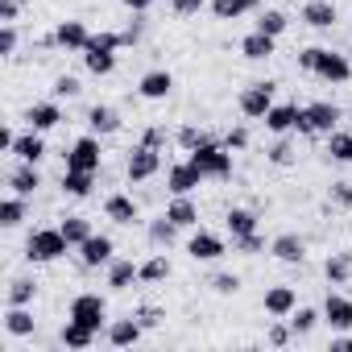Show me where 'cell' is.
I'll return each mask as SVG.
<instances>
[{
	"instance_id": "obj_40",
	"label": "cell",
	"mask_w": 352,
	"mask_h": 352,
	"mask_svg": "<svg viewBox=\"0 0 352 352\" xmlns=\"http://www.w3.org/2000/svg\"><path fill=\"white\" fill-rule=\"evenodd\" d=\"M286 25H290V17H286V13H278V9H265V13L257 17V30H261V34H270V38H282V34H286Z\"/></svg>"
},
{
	"instance_id": "obj_49",
	"label": "cell",
	"mask_w": 352,
	"mask_h": 352,
	"mask_svg": "<svg viewBox=\"0 0 352 352\" xmlns=\"http://www.w3.org/2000/svg\"><path fill=\"white\" fill-rule=\"evenodd\" d=\"M13 50H17V21H9L0 30V54H13Z\"/></svg>"
},
{
	"instance_id": "obj_45",
	"label": "cell",
	"mask_w": 352,
	"mask_h": 352,
	"mask_svg": "<svg viewBox=\"0 0 352 352\" xmlns=\"http://www.w3.org/2000/svg\"><path fill=\"white\" fill-rule=\"evenodd\" d=\"M204 141H212V137H208L204 129H195V124H183V129H179V145H183L187 153H191L195 145H204Z\"/></svg>"
},
{
	"instance_id": "obj_7",
	"label": "cell",
	"mask_w": 352,
	"mask_h": 352,
	"mask_svg": "<svg viewBox=\"0 0 352 352\" xmlns=\"http://www.w3.org/2000/svg\"><path fill=\"white\" fill-rule=\"evenodd\" d=\"M157 170H162V153H157L153 145H137V149L129 153V166H124L129 183H149Z\"/></svg>"
},
{
	"instance_id": "obj_51",
	"label": "cell",
	"mask_w": 352,
	"mask_h": 352,
	"mask_svg": "<svg viewBox=\"0 0 352 352\" xmlns=\"http://www.w3.org/2000/svg\"><path fill=\"white\" fill-rule=\"evenodd\" d=\"M137 319H141V327L149 331V327H162V319H166V315H162L157 307H141V311H137Z\"/></svg>"
},
{
	"instance_id": "obj_8",
	"label": "cell",
	"mask_w": 352,
	"mask_h": 352,
	"mask_svg": "<svg viewBox=\"0 0 352 352\" xmlns=\"http://www.w3.org/2000/svg\"><path fill=\"white\" fill-rule=\"evenodd\" d=\"M67 166H71V170H100V166H104L100 137H79V141L67 149Z\"/></svg>"
},
{
	"instance_id": "obj_28",
	"label": "cell",
	"mask_w": 352,
	"mask_h": 352,
	"mask_svg": "<svg viewBox=\"0 0 352 352\" xmlns=\"http://www.w3.org/2000/svg\"><path fill=\"white\" fill-rule=\"evenodd\" d=\"M9 187H13L17 195H34V191L42 187V174H38V166H34V162H21V166L9 174Z\"/></svg>"
},
{
	"instance_id": "obj_26",
	"label": "cell",
	"mask_w": 352,
	"mask_h": 352,
	"mask_svg": "<svg viewBox=\"0 0 352 352\" xmlns=\"http://www.w3.org/2000/svg\"><path fill=\"white\" fill-rule=\"evenodd\" d=\"M104 216L112 220V224H137V204H133V195H108L104 199Z\"/></svg>"
},
{
	"instance_id": "obj_3",
	"label": "cell",
	"mask_w": 352,
	"mask_h": 352,
	"mask_svg": "<svg viewBox=\"0 0 352 352\" xmlns=\"http://www.w3.org/2000/svg\"><path fill=\"white\" fill-rule=\"evenodd\" d=\"M311 75H319L323 83H348V79H352V63H348L340 50L315 46V63H311Z\"/></svg>"
},
{
	"instance_id": "obj_16",
	"label": "cell",
	"mask_w": 352,
	"mask_h": 352,
	"mask_svg": "<svg viewBox=\"0 0 352 352\" xmlns=\"http://www.w3.org/2000/svg\"><path fill=\"white\" fill-rule=\"evenodd\" d=\"M25 120H30V129L50 133V129H58V124H63V108H58L54 100H42V104H30Z\"/></svg>"
},
{
	"instance_id": "obj_19",
	"label": "cell",
	"mask_w": 352,
	"mask_h": 352,
	"mask_svg": "<svg viewBox=\"0 0 352 352\" xmlns=\"http://www.w3.org/2000/svg\"><path fill=\"white\" fill-rule=\"evenodd\" d=\"M137 91H141V100H166L174 91V75L170 71H145L141 83H137Z\"/></svg>"
},
{
	"instance_id": "obj_27",
	"label": "cell",
	"mask_w": 352,
	"mask_h": 352,
	"mask_svg": "<svg viewBox=\"0 0 352 352\" xmlns=\"http://www.w3.org/2000/svg\"><path fill=\"white\" fill-rule=\"evenodd\" d=\"M96 336H100V331H91V327H83V323H75V319H67V323H63V331H58L63 348H75V352L91 348V344H96Z\"/></svg>"
},
{
	"instance_id": "obj_52",
	"label": "cell",
	"mask_w": 352,
	"mask_h": 352,
	"mask_svg": "<svg viewBox=\"0 0 352 352\" xmlns=\"http://www.w3.org/2000/svg\"><path fill=\"white\" fill-rule=\"evenodd\" d=\"M290 336H294V331H290V323H274V327H270V344H274V348H286V344H290Z\"/></svg>"
},
{
	"instance_id": "obj_25",
	"label": "cell",
	"mask_w": 352,
	"mask_h": 352,
	"mask_svg": "<svg viewBox=\"0 0 352 352\" xmlns=\"http://www.w3.org/2000/svg\"><path fill=\"white\" fill-rule=\"evenodd\" d=\"M87 124H91L96 137H112V133H120V112L108 108V104H96V108L87 112Z\"/></svg>"
},
{
	"instance_id": "obj_14",
	"label": "cell",
	"mask_w": 352,
	"mask_h": 352,
	"mask_svg": "<svg viewBox=\"0 0 352 352\" xmlns=\"http://www.w3.org/2000/svg\"><path fill=\"white\" fill-rule=\"evenodd\" d=\"M87 42H91V34H87L83 21H63V25L54 30V46H63L67 54H83Z\"/></svg>"
},
{
	"instance_id": "obj_32",
	"label": "cell",
	"mask_w": 352,
	"mask_h": 352,
	"mask_svg": "<svg viewBox=\"0 0 352 352\" xmlns=\"http://www.w3.org/2000/svg\"><path fill=\"white\" fill-rule=\"evenodd\" d=\"M224 224H228V232H232V236H245V232H257V216H253L249 208H232V212L224 216Z\"/></svg>"
},
{
	"instance_id": "obj_38",
	"label": "cell",
	"mask_w": 352,
	"mask_h": 352,
	"mask_svg": "<svg viewBox=\"0 0 352 352\" xmlns=\"http://www.w3.org/2000/svg\"><path fill=\"white\" fill-rule=\"evenodd\" d=\"M319 319H323V311H315V307H294V311H290V331H294V336H307Z\"/></svg>"
},
{
	"instance_id": "obj_41",
	"label": "cell",
	"mask_w": 352,
	"mask_h": 352,
	"mask_svg": "<svg viewBox=\"0 0 352 352\" xmlns=\"http://www.w3.org/2000/svg\"><path fill=\"white\" fill-rule=\"evenodd\" d=\"M327 153L352 166V133H327Z\"/></svg>"
},
{
	"instance_id": "obj_29",
	"label": "cell",
	"mask_w": 352,
	"mask_h": 352,
	"mask_svg": "<svg viewBox=\"0 0 352 352\" xmlns=\"http://www.w3.org/2000/svg\"><path fill=\"white\" fill-rule=\"evenodd\" d=\"M274 42H278V38H270V34L253 30V34L241 42V54H245V58H253V63H261V58H274Z\"/></svg>"
},
{
	"instance_id": "obj_48",
	"label": "cell",
	"mask_w": 352,
	"mask_h": 352,
	"mask_svg": "<svg viewBox=\"0 0 352 352\" xmlns=\"http://www.w3.org/2000/svg\"><path fill=\"white\" fill-rule=\"evenodd\" d=\"M212 286H216V294H236V290H241V278H236V274H216Z\"/></svg>"
},
{
	"instance_id": "obj_35",
	"label": "cell",
	"mask_w": 352,
	"mask_h": 352,
	"mask_svg": "<svg viewBox=\"0 0 352 352\" xmlns=\"http://www.w3.org/2000/svg\"><path fill=\"white\" fill-rule=\"evenodd\" d=\"M25 212H30V208H25V195L13 191V195L5 199V208H0V224H5V228H17V224L25 220Z\"/></svg>"
},
{
	"instance_id": "obj_55",
	"label": "cell",
	"mask_w": 352,
	"mask_h": 352,
	"mask_svg": "<svg viewBox=\"0 0 352 352\" xmlns=\"http://www.w3.org/2000/svg\"><path fill=\"white\" fill-rule=\"evenodd\" d=\"M162 141H166V129H145V137H141V145H153V149H162Z\"/></svg>"
},
{
	"instance_id": "obj_2",
	"label": "cell",
	"mask_w": 352,
	"mask_h": 352,
	"mask_svg": "<svg viewBox=\"0 0 352 352\" xmlns=\"http://www.w3.org/2000/svg\"><path fill=\"white\" fill-rule=\"evenodd\" d=\"M204 179H232V149L228 145H216V141H204V145H195L191 149V157H187Z\"/></svg>"
},
{
	"instance_id": "obj_54",
	"label": "cell",
	"mask_w": 352,
	"mask_h": 352,
	"mask_svg": "<svg viewBox=\"0 0 352 352\" xmlns=\"http://www.w3.org/2000/svg\"><path fill=\"white\" fill-rule=\"evenodd\" d=\"M224 145H228V149H245V145H249V133H245V129H228Z\"/></svg>"
},
{
	"instance_id": "obj_6",
	"label": "cell",
	"mask_w": 352,
	"mask_h": 352,
	"mask_svg": "<svg viewBox=\"0 0 352 352\" xmlns=\"http://www.w3.org/2000/svg\"><path fill=\"white\" fill-rule=\"evenodd\" d=\"M71 319L75 323H83V327H91V331H100V327H108V302L100 298V294H75L71 298Z\"/></svg>"
},
{
	"instance_id": "obj_31",
	"label": "cell",
	"mask_w": 352,
	"mask_h": 352,
	"mask_svg": "<svg viewBox=\"0 0 352 352\" xmlns=\"http://www.w3.org/2000/svg\"><path fill=\"white\" fill-rule=\"evenodd\" d=\"M323 274H327L331 286H344V282L352 278V253H331L327 265H323Z\"/></svg>"
},
{
	"instance_id": "obj_5",
	"label": "cell",
	"mask_w": 352,
	"mask_h": 352,
	"mask_svg": "<svg viewBox=\"0 0 352 352\" xmlns=\"http://www.w3.org/2000/svg\"><path fill=\"white\" fill-rule=\"evenodd\" d=\"M274 91H278V83H249L245 91H241V100H236V108H241V116H249V120H265V112L274 108Z\"/></svg>"
},
{
	"instance_id": "obj_21",
	"label": "cell",
	"mask_w": 352,
	"mask_h": 352,
	"mask_svg": "<svg viewBox=\"0 0 352 352\" xmlns=\"http://www.w3.org/2000/svg\"><path fill=\"white\" fill-rule=\"evenodd\" d=\"M104 270H108V286L112 290H129L133 282H141V265H133L129 257H112Z\"/></svg>"
},
{
	"instance_id": "obj_17",
	"label": "cell",
	"mask_w": 352,
	"mask_h": 352,
	"mask_svg": "<svg viewBox=\"0 0 352 352\" xmlns=\"http://www.w3.org/2000/svg\"><path fill=\"white\" fill-rule=\"evenodd\" d=\"M294 307H298L294 286H270V290H265V315H274V319H290Z\"/></svg>"
},
{
	"instance_id": "obj_13",
	"label": "cell",
	"mask_w": 352,
	"mask_h": 352,
	"mask_svg": "<svg viewBox=\"0 0 352 352\" xmlns=\"http://www.w3.org/2000/svg\"><path fill=\"white\" fill-rule=\"evenodd\" d=\"M323 323H327L331 331H352V298L327 294V298H323Z\"/></svg>"
},
{
	"instance_id": "obj_33",
	"label": "cell",
	"mask_w": 352,
	"mask_h": 352,
	"mask_svg": "<svg viewBox=\"0 0 352 352\" xmlns=\"http://www.w3.org/2000/svg\"><path fill=\"white\" fill-rule=\"evenodd\" d=\"M58 228H63V236H67L75 249H79V245L91 236V224H87V216H63V224H58Z\"/></svg>"
},
{
	"instance_id": "obj_24",
	"label": "cell",
	"mask_w": 352,
	"mask_h": 352,
	"mask_svg": "<svg viewBox=\"0 0 352 352\" xmlns=\"http://www.w3.org/2000/svg\"><path fill=\"white\" fill-rule=\"evenodd\" d=\"M166 216L179 224V228H195V224H199V208H195L191 195H174V199L166 204Z\"/></svg>"
},
{
	"instance_id": "obj_46",
	"label": "cell",
	"mask_w": 352,
	"mask_h": 352,
	"mask_svg": "<svg viewBox=\"0 0 352 352\" xmlns=\"http://www.w3.org/2000/svg\"><path fill=\"white\" fill-rule=\"evenodd\" d=\"M79 91H83V87H79L75 75H58V79H54V96H58V100H71V96H79Z\"/></svg>"
},
{
	"instance_id": "obj_9",
	"label": "cell",
	"mask_w": 352,
	"mask_h": 352,
	"mask_svg": "<svg viewBox=\"0 0 352 352\" xmlns=\"http://www.w3.org/2000/svg\"><path fill=\"white\" fill-rule=\"evenodd\" d=\"M199 183H204V174L191 162H174L166 170V191L170 195H191V191H199Z\"/></svg>"
},
{
	"instance_id": "obj_59",
	"label": "cell",
	"mask_w": 352,
	"mask_h": 352,
	"mask_svg": "<svg viewBox=\"0 0 352 352\" xmlns=\"http://www.w3.org/2000/svg\"><path fill=\"white\" fill-rule=\"evenodd\" d=\"M241 5H245V9H261V0H241Z\"/></svg>"
},
{
	"instance_id": "obj_44",
	"label": "cell",
	"mask_w": 352,
	"mask_h": 352,
	"mask_svg": "<svg viewBox=\"0 0 352 352\" xmlns=\"http://www.w3.org/2000/svg\"><path fill=\"white\" fill-rule=\"evenodd\" d=\"M212 13H216L220 21H236V17L249 13V9L241 5V0H212Z\"/></svg>"
},
{
	"instance_id": "obj_18",
	"label": "cell",
	"mask_w": 352,
	"mask_h": 352,
	"mask_svg": "<svg viewBox=\"0 0 352 352\" xmlns=\"http://www.w3.org/2000/svg\"><path fill=\"white\" fill-rule=\"evenodd\" d=\"M141 331H145V327H141L137 315H129V319H112V323H108V344H112V348H133V344L141 340Z\"/></svg>"
},
{
	"instance_id": "obj_42",
	"label": "cell",
	"mask_w": 352,
	"mask_h": 352,
	"mask_svg": "<svg viewBox=\"0 0 352 352\" xmlns=\"http://www.w3.org/2000/svg\"><path fill=\"white\" fill-rule=\"evenodd\" d=\"M232 249H236V253H245V257H257V253H265V236H261V232L232 236Z\"/></svg>"
},
{
	"instance_id": "obj_39",
	"label": "cell",
	"mask_w": 352,
	"mask_h": 352,
	"mask_svg": "<svg viewBox=\"0 0 352 352\" xmlns=\"http://www.w3.org/2000/svg\"><path fill=\"white\" fill-rule=\"evenodd\" d=\"M174 232H179V224H174L166 212H162L157 220H149V241H153L157 249H162V245H170V241H174Z\"/></svg>"
},
{
	"instance_id": "obj_22",
	"label": "cell",
	"mask_w": 352,
	"mask_h": 352,
	"mask_svg": "<svg viewBox=\"0 0 352 352\" xmlns=\"http://www.w3.org/2000/svg\"><path fill=\"white\" fill-rule=\"evenodd\" d=\"M336 5H331V0H307V5H302V21L311 25V30H331L336 25Z\"/></svg>"
},
{
	"instance_id": "obj_34",
	"label": "cell",
	"mask_w": 352,
	"mask_h": 352,
	"mask_svg": "<svg viewBox=\"0 0 352 352\" xmlns=\"http://www.w3.org/2000/svg\"><path fill=\"white\" fill-rule=\"evenodd\" d=\"M166 278H170V257L166 253H153L149 261H141V282L153 286V282H166Z\"/></svg>"
},
{
	"instance_id": "obj_58",
	"label": "cell",
	"mask_w": 352,
	"mask_h": 352,
	"mask_svg": "<svg viewBox=\"0 0 352 352\" xmlns=\"http://www.w3.org/2000/svg\"><path fill=\"white\" fill-rule=\"evenodd\" d=\"M331 352H352V336H340V340H331Z\"/></svg>"
},
{
	"instance_id": "obj_57",
	"label": "cell",
	"mask_w": 352,
	"mask_h": 352,
	"mask_svg": "<svg viewBox=\"0 0 352 352\" xmlns=\"http://www.w3.org/2000/svg\"><path fill=\"white\" fill-rule=\"evenodd\" d=\"M124 9H133V13H145V9H153V0H124Z\"/></svg>"
},
{
	"instance_id": "obj_50",
	"label": "cell",
	"mask_w": 352,
	"mask_h": 352,
	"mask_svg": "<svg viewBox=\"0 0 352 352\" xmlns=\"http://www.w3.org/2000/svg\"><path fill=\"white\" fill-rule=\"evenodd\" d=\"M331 204L336 208H352V183H331Z\"/></svg>"
},
{
	"instance_id": "obj_10",
	"label": "cell",
	"mask_w": 352,
	"mask_h": 352,
	"mask_svg": "<svg viewBox=\"0 0 352 352\" xmlns=\"http://www.w3.org/2000/svg\"><path fill=\"white\" fill-rule=\"evenodd\" d=\"M187 253H191V261H220L224 253H228V245H224V236H216V232H191V241H187Z\"/></svg>"
},
{
	"instance_id": "obj_15",
	"label": "cell",
	"mask_w": 352,
	"mask_h": 352,
	"mask_svg": "<svg viewBox=\"0 0 352 352\" xmlns=\"http://www.w3.org/2000/svg\"><path fill=\"white\" fill-rule=\"evenodd\" d=\"M298 120H302V108H298V104H274V108L265 112V129L278 133V137H286L290 129H298Z\"/></svg>"
},
{
	"instance_id": "obj_20",
	"label": "cell",
	"mask_w": 352,
	"mask_h": 352,
	"mask_svg": "<svg viewBox=\"0 0 352 352\" xmlns=\"http://www.w3.org/2000/svg\"><path fill=\"white\" fill-rule=\"evenodd\" d=\"M9 153H13L17 162H34V166H38V162L46 157V141H42V133H38V129H30V133H21V137L13 141V149H9Z\"/></svg>"
},
{
	"instance_id": "obj_30",
	"label": "cell",
	"mask_w": 352,
	"mask_h": 352,
	"mask_svg": "<svg viewBox=\"0 0 352 352\" xmlns=\"http://www.w3.org/2000/svg\"><path fill=\"white\" fill-rule=\"evenodd\" d=\"M5 331L17 336V340L21 336H34V311L30 307H9L5 311Z\"/></svg>"
},
{
	"instance_id": "obj_23",
	"label": "cell",
	"mask_w": 352,
	"mask_h": 352,
	"mask_svg": "<svg viewBox=\"0 0 352 352\" xmlns=\"http://www.w3.org/2000/svg\"><path fill=\"white\" fill-rule=\"evenodd\" d=\"M91 187H96V170H71V166L63 170V191L71 199H87Z\"/></svg>"
},
{
	"instance_id": "obj_53",
	"label": "cell",
	"mask_w": 352,
	"mask_h": 352,
	"mask_svg": "<svg viewBox=\"0 0 352 352\" xmlns=\"http://www.w3.org/2000/svg\"><path fill=\"white\" fill-rule=\"evenodd\" d=\"M17 13H21V5H17V0H0V25L17 21Z\"/></svg>"
},
{
	"instance_id": "obj_11",
	"label": "cell",
	"mask_w": 352,
	"mask_h": 352,
	"mask_svg": "<svg viewBox=\"0 0 352 352\" xmlns=\"http://www.w3.org/2000/svg\"><path fill=\"white\" fill-rule=\"evenodd\" d=\"M116 257V245H112V236H87L83 245H79V261L87 265V270H100V265H108Z\"/></svg>"
},
{
	"instance_id": "obj_12",
	"label": "cell",
	"mask_w": 352,
	"mask_h": 352,
	"mask_svg": "<svg viewBox=\"0 0 352 352\" xmlns=\"http://www.w3.org/2000/svg\"><path fill=\"white\" fill-rule=\"evenodd\" d=\"M270 253H274L278 261H286V265H302V257H307V241H302L298 232H278V236L270 241Z\"/></svg>"
},
{
	"instance_id": "obj_56",
	"label": "cell",
	"mask_w": 352,
	"mask_h": 352,
	"mask_svg": "<svg viewBox=\"0 0 352 352\" xmlns=\"http://www.w3.org/2000/svg\"><path fill=\"white\" fill-rule=\"evenodd\" d=\"M120 38H124V46H137V42H141V21H133V25H129Z\"/></svg>"
},
{
	"instance_id": "obj_1",
	"label": "cell",
	"mask_w": 352,
	"mask_h": 352,
	"mask_svg": "<svg viewBox=\"0 0 352 352\" xmlns=\"http://www.w3.org/2000/svg\"><path fill=\"white\" fill-rule=\"evenodd\" d=\"M71 249H75V245L63 236V228H34V232H30V241H25V261L46 265V261L67 257Z\"/></svg>"
},
{
	"instance_id": "obj_36",
	"label": "cell",
	"mask_w": 352,
	"mask_h": 352,
	"mask_svg": "<svg viewBox=\"0 0 352 352\" xmlns=\"http://www.w3.org/2000/svg\"><path fill=\"white\" fill-rule=\"evenodd\" d=\"M83 63L91 75H112L116 71V54L112 50H83Z\"/></svg>"
},
{
	"instance_id": "obj_37",
	"label": "cell",
	"mask_w": 352,
	"mask_h": 352,
	"mask_svg": "<svg viewBox=\"0 0 352 352\" xmlns=\"http://www.w3.org/2000/svg\"><path fill=\"white\" fill-rule=\"evenodd\" d=\"M34 294H38L34 278H13V282H9V307H30Z\"/></svg>"
},
{
	"instance_id": "obj_47",
	"label": "cell",
	"mask_w": 352,
	"mask_h": 352,
	"mask_svg": "<svg viewBox=\"0 0 352 352\" xmlns=\"http://www.w3.org/2000/svg\"><path fill=\"white\" fill-rule=\"evenodd\" d=\"M208 5H212V0H170V9L179 13V17H195V13L208 9Z\"/></svg>"
},
{
	"instance_id": "obj_43",
	"label": "cell",
	"mask_w": 352,
	"mask_h": 352,
	"mask_svg": "<svg viewBox=\"0 0 352 352\" xmlns=\"http://www.w3.org/2000/svg\"><path fill=\"white\" fill-rule=\"evenodd\" d=\"M294 157H298L294 141H286V137H282V141H274V145H270V162H274V166H290Z\"/></svg>"
},
{
	"instance_id": "obj_4",
	"label": "cell",
	"mask_w": 352,
	"mask_h": 352,
	"mask_svg": "<svg viewBox=\"0 0 352 352\" xmlns=\"http://www.w3.org/2000/svg\"><path fill=\"white\" fill-rule=\"evenodd\" d=\"M336 124H340V108L336 104H327V100H315V104H307L302 108V120H298V133H307V137H315V133H336Z\"/></svg>"
}]
</instances>
